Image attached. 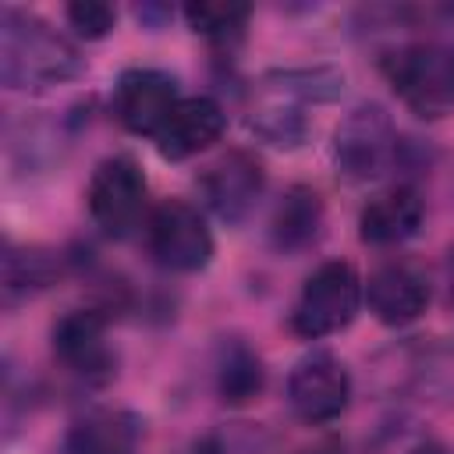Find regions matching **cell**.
Wrapping results in <instances>:
<instances>
[{
	"mask_svg": "<svg viewBox=\"0 0 454 454\" xmlns=\"http://www.w3.org/2000/svg\"><path fill=\"white\" fill-rule=\"evenodd\" d=\"M397 156V131L380 103H358L333 131V163L348 181L380 177Z\"/></svg>",
	"mask_w": 454,
	"mask_h": 454,
	"instance_id": "277c9868",
	"label": "cell"
},
{
	"mask_svg": "<svg viewBox=\"0 0 454 454\" xmlns=\"http://www.w3.org/2000/svg\"><path fill=\"white\" fill-rule=\"evenodd\" d=\"M177 103V82L160 67H128L114 85V114L131 135L156 138Z\"/></svg>",
	"mask_w": 454,
	"mask_h": 454,
	"instance_id": "9c48e42d",
	"label": "cell"
},
{
	"mask_svg": "<svg viewBox=\"0 0 454 454\" xmlns=\"http://www.w3.org/2000/svg\"><path fill=\"white\" fill-rule=\"evenodd\" d=\"M248 18H252V7L238 4V0H195V4H184L188 28L206 35V39H213V43L241 39Z\"/></svg>",
	"mask_w": 454,
	"mask_h": 454,
	"instance_id": "d6986e66",
	"label": "cell"
},
{
	"mask_svg": "<svg viewBox=\"0 0 454 454\" xmlns=\"http://www.w3.org/2000/svg\"><path fill=\"white\" fill-rule=\"evenodd\" d=\"M149 252L163 270L195 273L213 259V234L202 213L184 199H163L149 213Z\"/></svg>",
	"mask_w": 454,
	"mask_h": 454,
	"instance_id": "8992f818",
	"label": "cell"
},
{
	"mask_svg": "<svg viewBox=\"0 0 454 454\" xmlns=\"http://www.w3.org/2000/svg\"><path fill=\"white\" fill-rule=\"evenodd\" d=\"M60 277V259L43 248V245H4L0 255V291H4V309H18L21 301L43 294L53 287Z\"/></svg>",
	"mask_w": 454,
	"mask_h": 454,
	"instance_id": "5bb4252c",
	"label": "cell"
},
{
	"mask_svg": "<svg viewBox=\"0 0 454 454\" xmlns=\"http://www.w3.org/2000/svg\"><path fill=\"white\" fill-rule=\"evenodd\" d=\"M64 14H67L71 28L85 39H103L117 25V11L103 0H74V4L64 7Z\"/></svg>",
	"mask_w": 454,
	"mask_h": 454,
	"instance_id": "7402d4cb",
	"label": "cell"
},
{
	"mask_svg": "<svg viewBox=\"0 0 454 454\" xmlns=\"http://www.w3.org/2000/svg\"><path fill=\"white\" fill-rule=\"evenodd\" d=\"M53 355L64 362L67 372L82 380H110L114 376V348L106 340V323L92 309L64 312L53 323Z\"/></svg>",
	"mask_w": 454,
	"mask_h": 454,
	"instance_id": "30bf717a",
	"label": "cell"
},
{
	"mask_svg": "<svg viewBox=\"0 0 454 454\" xmlns=\"http://www.w3.org/2000/svg\"><path fill=\"white\" fill-rule=\"evenodd\" d=\"M301 454H348V450H344L340 440H319V443H312V447L301 450Z\"/></svg>",
	"mask_w": 454,
	"mask_h": 454,
	"instance_id": "603a6c76",
	"label": "cell"
},
{
	"mask_svg": "<svg viewBox=\"0 0 454 454\" xmlns=\"http://www.w3.org/2000/svg\"><path fill=\"white\" fill-rule=\"evenodd\" d=\"M89 216L106 238H128L145 216V174L131 156H106L89 177Z\"/></svg>",
	"mask_w": 454,
	"mask_h": 454,
	"instance_id": "5b68a950",
	"label": "cell"
},
{
	"mask_svg": "<svg viewBox=\"0 0 454 454\" xmlns=\"http://www.w3.org/2000/svg\"><path fill=\"white\" fill-rule=\"evenodd\" d=\"M248 128H252V135H259L262 142H270V145H277V149H294V145H301L305 135H309V121L298 114V106H291V103H284V99L252 110Z\"/></svg>",
	"mask_w": 454,
	"mask_h": 454,
	"instance_id": "ffe728a7",
	"label": "cell"
},
{
	"mask_svg": "<svg viewBox=\"0 0 454 454\" xmlns=\"http://www.w3.org/2000/svg\"><path fill=\"white\" fill-rule=\"evenodd\" d=\"M365 298H369V312L383 326H408L429 305V280L415 262L390 259L380 270H372L365 284Z\"/></svg>",
	"mask_w": 454,
	"mask_h": 454,
	"instance_id": "8fae6325",
	"label": "cell"
},
{
	"mask_svg": "<svg viewBox=\"0 0 454 454\" xmlns=\"http://www.w3.org/2000/svg\"><path fill=\"white\" fill-rule=\"evenodd\" d=\"M362 305V280L351 262H323L309 280L301 284L294 309H291V326L298 337L319 340L337 330H344Z\"/></svg>",
	"mask_w": 454,
	"mask_h": 454,
	"instance_id": "7a4b0ae2",
	"label": "cell"
},
{
	"mask_svg": "<svg viewBox=\"0 0 454 454\" xmlns=\"http://www.w3.org/2000/svg\"><path fill=\"white\" fill-rule=\"evenodd\" d=\"M447 298H450V305H454V245H450V252H447Z\"/></svg>",
	"mask_w": 454,
	"mask_h": 454,
	"instance_id": "cb8c5ba5",
	"label": "cell"
},
{
	"mask_svg": "<svg viewBox=\"0 0 454 454\" xmlns=\"http://www.w3.org/2000/svg\"><path fill=\"white\" fill-rule=\"evenodd\" d=\"M266 369L262 358L238 337L223 340L216 351V394L227 404H248L262 394Z\"/></svg>",
	"mask_w": 454,
	"mask_h": 454,
	"instance_id": "e0dca14e",
	"label": "cell"
},
{
	"mask_svg": "<svg viewBox=\"0 0 454 454\" xmlns=\"http://www.w3.org/2000/svg\"><path fill=\"white\" fill-rule=\"evenodd\" d=\"M227 128L223 106L209 96H181L163 128L156 131V149L163 160H188L209 149Z\"/></svg>",
	"mask_w": 454,
	"mask_h": 454,
	"instance_id": "7c38bea8",
	"label": "cell"
},
{
	"mask_svg": "<svg viewBox=\"0 0 454 454\" xmlns=\"http://www.w3.org/2000/svg\"><path fill=\"white\" fill-rule=\"evenodd\" d=\"M177 454H266V440L248 422H227L192 436Z\"/></svg>",
	"mask_w": 454,
	"mask_h": 454,
	"instance_id": "44dd1931",
	"label": "cell"
},
{
	"mask_svg": "<svg viewBox=\"0 0 454 454\" xmlns=\"http://www.w3.org/2000/svg\"><path fill=\"white\" fill-rule=\"evenodd\" d=\"M323 234V199L309 184H294L280 195L273 216H270V241L277 252L294 255L316 245Z\"/></svg>",
	"mask_w": 454,
	"mask_h": 454,
	"instance_id": "9a60e30c",
	"label": "cell"
},
{
	"mask_svg": "<svg viewBox=\"0 0 454 454\" xmlns=\"http://www.w3.org/2000/svg\"><path fill=\"white\" fill-rule=\"evenodd\" d=\"M422 195L411 184H394L362 206L358 234L365 245H401L422 227Z\"/></svg>",
	"mask_w": 454,
	"mask_h": 454,
	"instance_id": "4fadbf2b",
	"label": "cell"
},
{
	"mask_svg": "<svg viewBox=\"0 0 454 454\" xmlns=\"http://www.w3.org/2000/svg\"><path fill=\"white\" fill-rule=\"evenodd\" d=\"M85 71L82 53L50 21L21 7L0 11V82L18 92L64 85Z\"/></svg>",
	"mask_w": 454,
	"mask_h": 454,
	"instance_id": "6da1fadb",
	"label": "cell"
},
{
	"mask_svg": "<svg viewBox=\"0 0 454 454\" xmlns=\"http://www.w3.org/2000/svg\"><path fill=\"white\" fill-rule=\"evenodd\" d=\"M411 454H447V450H443L440 443H422V447H415Z\"/></svg>",
	"mask_w": 454,
	"mask_h": 454,
	"instance_id": "d4e9b609",
	"label": "cell"
},
{
	"mask_svg": "<svg viewBox=\"0 0 454 454\" xmlns=\"http://www.w3.org/2000/svg\"><path fill=\"white\" fill-rule=\"evenodd\" d=\"M262 184H266L262 163L245 149H231L216 156L199 177V192L206 206L227 223H241L255 209Z\"/></svg>",
	"mask_w": 454,
	"mask_h": 454,
	"instance_id": "ba28073f",
	"label": "cell"
},
{
	"mask_svg": "<svg viewBox=\"0 0 454 454\" xmlns=\"http://www.w3.org/2000/svg\"><path fill=\"white\" fill-rule=\"evenodd\" d=\"M262 85L270 92H277L280 99H301V103H330L344 92V74L337 67L316 64V67H280V71H266Z\"/></svg>",
	"mask_w": 454,
	"mask_h": 454,
	"instance_id": "ac0fdd59",
	"label": "cell"
},
{
	"mask_svg": "<svg viewBox=\"0 0 454 454\" xmlns=\"http://www.w3.org/2000/svg\"><path fill=\"white\" fill-rule=\"evenodd\" d=\"M348 401H351V376L344 362L330 351L305 355L287 376V404L309 426L333 422L348 408Z\"/></svg>",
	"mask_w": 454,
	"mask_h": 454,
	"instance_id": "52a82bcc",
	"label": "cell"
},
{
	"mask_svg": "<svg viewBox=\"0 0 454 454\" xmlns=\"http://www.w3.org/2000/svg\"><path fill=\"white\" fill-rule=\"evenodd\" d=\"M138 422L128 411L96 408L71 422L64 436V454H135Z\"/></svg>",
	"mask_w": 454,
	"mask_h": 454,
	"instance_id": "2e32d148",
	"label": "cell"
},
{
	"mask_svg": "<svg viewBox=\"0 0 454 454\" xmlns=\"http://www.w3.org/2000/svg\"><path fill=\"white\" fill-rule=\"evenodd\" d=\"M383 74L404 106L426 121L443 117L454 103V57L433 43L401 46L383 60Z\"/></svg>",
	"mask_w": 454,
	"mask_h": 454,
	"instance_id": "3957f363",
	"label": "cell"
}]
</instances>
